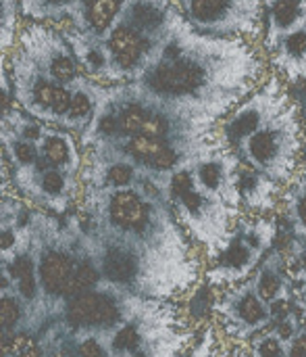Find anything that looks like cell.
I'll list each match as a JSON object with an SVG mask.
<instances>
[{
	"instance_id": "obj_1",
	"label": "cell",
	"mask_w": 306,
	"mask_h": 357,
	"mask_svg": "<svg viewBox=\"0 0 306 357\" xmlns=\"http://www.w3.org/2000/svg\"><path fill=\"white\" fill-rule=\"evenodd\" d=\"M265 65L252 40L202 33L177 4L152 61L134 82L173 107L221 121L269 75Z\"/></svg>"
},
{
	"instance_id": "obj_2",
	"label": "cell",
	"mask_w": 306,
	"mask_h": 357,
	"mask_svg": "<svg viewBox=\"0 0 306 357\" xmlns=\"http://www.w3.org/2000/svg\"><path fill=\"white\" fill-rule=\"evenodd\" d=\"M219 121L173 107L136 82L111 84L94 113L90 128L79 136L81 149L94 142L148 136L173 144L196 146L215 136Z\"/></svg>"
},
{
	"instance_id": "obj_3",
	"label": "cell",
	"mask_w": 306,
	"mask_h": 357,
	"mask_svg": "<svg viewBox=\"0 0 306 357\" xmlns=\"http://www.w3.org/2000/svg\"><path fill=\"white\" fill-rule=\"evenodd\" d=\"M186 157L169 174L167 203L177 215L179 224H184L202 245L211 247L213 253L219 255L230 243L240 222L242 209H236L202 192L194 184V178L186 165Z\"/></svg>"
},
{
	"instance_id": "obj_4",
	"label": "cell",
	"mask_w": 306,
	"mask_h": 357,
	"mask_svg": "<svg viewBox=\"0 0 306 357\" xmlns=\"http://www.w3.org/2000/svg\"><path fill=\"white\" fill-rule=\"evenodd\" d=\"M306 136L298 105L292 100L269 123L234 149L242 163L263 172L277 184L286 186L303 167L300 157Z\"/></svg>"
},
{
	"instance_id": "obj_5",
	"label": "cell",
	"mask_w": 306,
	"mask_h": 357,
	"mask_svg": "<svg viewBox=\"0 0 306 357\" xmlns=\"http://www.w3.org/2000/svg\"><path fill=\"white\" fill-rule=\"evenodd\" d=\"M2 67L10 75L13 98L19 109L48 126H65L75 88L63 86L48 77L19 46H15L8 54H2Z\"/></svg>"
},
{
	"instance_id": "obj_6",
	"label": "cell",
	"mask_w": 306,
	"mask_h": 357,
	"mask_svg": "<svg viewBox=\"0 0 306 357\" xmlns=\"http://www.w3.org/2000/svg\"><path fill=\"white\" fill-rule=\"evenodd\" d=\"M184 17L202 33L223 38H263V0H177Z\"/></svg>"
},
{
	"instance_id": "obj_7",
	"label": "cell",
	"mask_w": 306,
	"mask_h": 357,
	"mask_svg": "<svg viewBox=\"0 0 306 357\" xmlns=\"http://www.w3.org/2000/svg\"><path fill=\"white\" fill-rule=\"evenodd\" d=\"M292 102L288 84L273 71L244 98L240 100L217 126L215 136L232 151L269 123L280 111Z\"/></svg>"
},
{
	"instance_id": "obj_8",
	"label": "cell",
	"mask_w": 306,
	"mask_h": 357,
	"mask_svg": "<svg viewBox=\"0 0 306 357\" xmlns=\"http://www.w3.org/2000/svg\"><path fill=\"white\" fill-rule=\"evenodd\" d=\"M17 46L54 82L63 86H79L88 79L63 29L50 23L23 21Z\"/></svg>"
},
{
	"instance_id": "obj_9",
	"label": "cell",
	"mask_w": 306,
	"mask_h": 357,
	"mask_svg": "<svg viewBox=\"0 0 306 357\" xmlns=\"http://www.w3.org/2000/svg\"><path fill=\"white\" fill-rule=\"evenodd\" d=\"M10 186L17 188L31 203L56 213H65L69 205L77 199V195L83 190L81 176L69 174L58 167H48L46 172H33V169L10 172Z\"/></svg>"
},
{
	"instance_id": "obj_10",
	"label": "cell",
	"mask_w": 306,
	"mask_h": 357,
	"mask_svg": "<svg viewBox=\"0 0 306 357\" xmlns=\"http://www.w3.org/2000/svg\"><path fill=\"white\" fill-rule=\"evenodd\" d=\"M63 33L69 40L83 73L104 86L117 84L115 79V67H113V59L108 52V46L104 42V38H96L92 33H83L75 27L63 25Z\"/></svg>"
},
{
	"instance_id": "obj_11",
	"label": "cell",
	"mask_w": 306,
	"mask_h": 357,
	"mask_svg": "<svg viewBox=\"0 0 306 357\" xmlns=\"http://www.w3.org/2000/svg\"><path fill=\"white\" fill-rule=\"evenodd\" d=\"M269 71L277 73L286 84L306 82V25L286 33L267 52Z\"/></svg>"
},
{
	"instance_id": "obj_12",
	"label": "cell",
	"mask_w": 306,
	"mask_h": 357,
	"mask_svg": "<svg viewBox=\"0 0 306 357\" xmlns=\"http://www.w3.org/2000/svg\"><path fill=\"white\" fill-rule=\"evenodd\" d=\"M284 186L265 176L263 172L246 165L240 161L238 167V195L244 209L255 213H267L271 211L277 201L282 199Z\"/></svg>"
},
{
	"instance_id": "obj_13",
	"label": "cell",
	"mask_w": 306,
	"mask_h": 357,
	"mask_svg": "<svg viewBox=\"0 0 306 357\" xmlns=\"http://www.w3.org/2000/svg\"><path fill=\"white\" fill-rule=\"evenodd\" d=\"M38 149H40V155L46 157L54 167L65 169V172L75 174V176H81L83 149L79 144L77 134L50 126L46 130V134L42 136V140L38 142Z\"/></svg>"
},
{
	"instance_id": "obj_14",
	"label": "cell",
	"mask_w": 306,
	"mask_h": 357,
	"mask_svg": "<svg viewBox=\"0 0 306 357\" xmlns=\"http://www.w3.org/2000/svg\"><path fill=\"white\" fill-rule=\"evenodd\" d=\"M125 2L127 0H75V8L67 25L83 33L104 38L117 23Z\"/></svg>"
},
{
	"instance_id": "obj_15",
	"label": "cell",
	"mask_w": 306,
	"mask_h": 357,
	"mask_svg": "<svg viewBox=\"0 0 306 357\" xmlns=\"http://www.w3.org/2000/svg\"><path fill=\"white\" fill-rule=\"evenodd\" d=\"M221 312L240 333H255L263 328L271 318L267 303L257 295V291L250 289L230 293L221 305Z\"/></svg>"
},
{
	"instance_id": "obj_16",
	"label": "cell",
	"mask_w": 306,
	"mask_h": 357,
	"mask_svg": "<svg viewBox=\"0 0 306 357\" xmlns=\"http://www.w3.org/2000/svg\"><path fill=\"white\" fill-rule=\"evenodd\" d=\"M303 25H306V0H275L265 6V31L261 38L263 52Z\"/></svg>"
},
{
	"instance_id": "obj_17",
	"label": "cell",
	"mask_w": 306,
	"mask_h": 357,
	"mask_svg": "<svg viewBox=\"0 0 306 357\" xmlns=\"http://www.w3.org/2000/svg\"><path fill=\"white\" fill-rule=\"evenodd\" d=\"M259 257H261V253L255 251L236 230L232 234L230 243L225 245V249L219 253L217 268L213 272V280L227 282V280L244 278L250 272V268L259 261Z\"/></svg>"
},
{
	"instance_id": "obj_18",
	"label": "cell",
	"mask_w": 306,
	"mask_h": 357,
	"mask_svg": "<svg viewBox=\"0 0 306 357\" xmlns=\"http://www.w3.org/2000/svg\"><path fill=\"white\" fill-rule=\"evenodd\" d=\"M69 318L75 326H108L117 320V305L104 293H83L71 303Z\"/></svg>"
},
{
	"instance_id": "obj_19",
	"label": "cell",
	"mask_w": 306,
	"mask_h": 357,
	"mask_svg": "<svg viewBox=\"0 0 306 357\" xmlns=\"http://www.w3.org/2000/svg\"><path fill=\"white\" fill-rule=\"evenodd\" d=\"M286 215L294 228L296 238L306 234V167H300L296 176L284 186L282 192Z\"/></svg>"
},
{
	"instance_id": "obj_20",
	"label": "cell",
	"mask_w": 306,
	"mask_h": 357,
	"mask_svg": "<svg viewBox=\"0 0 306 357\" xmlns=\"http://www.w3.org/2000/svg\"><path fill=\"white\" fill-rule=\"evenodd\" d=\"M75 0H21V10L25 21L61 25L73 15Z\"/></svg>"
},
{
	"instance_id": "obj_21",
	"label": "cell",
	"mask_w": 306,
	"mask_h": 357,
	"mask_svg": "<svg viewBox=\"0 0 306 357\" xmlns=\"http://www.w3.org/2000/svg\"><path fill=\"white\" fill-rule=\"evenodd\" d=\"M71 274H73V264L63 253L50 251L40 261V278H42V284L52 295L65 293V287H67Z\"/></svg>"
},
{
	"instance_id": "obj_22",
	"label": "cell",
	"mask_w": 306,
	"mask_h": 357,
	"mask_svg": "<svg viewBox=\"0 0 306 357\" xmlns=\"http://www.w3.org/2000/svg\"><path fill=\"white\" fill-rule=\"evenodd\" d=\"M21 0H0V48L2 54H8L19 40L23 25Z\"/></svg>"
},
{
	"instance_id": "obj_23",
	"label": "cell",
	"mask_w": 306,
	"mask_h": 357,
	"mask_svg": "<svg viewBox=\"0 0 306 357\" xmlns=\"http://www.w3.org/2000/svg\"><path fill=\"white\" fill-rule=\"evenodd\" d=\"M102 270L111 280L117 282H129L138 272V261L125 251V249H108L102 257Z\"/></svg>"
},
{
	"instance_id": "obj_24",
	"label": "cell",
	"mask_w": 306,
	"mask_h": 357,
	"mask_svg": "<svg viewBox=\"0 0 306 357\" xmlns=\"http://www.w3.org/2000/svg\"><path fill=\"white\" fill-rule=\"evenodd\" d=\"M255 291L257 295L269 305L273 303L275 299L284 297V291H286V284H284V276L282 272L277 270L275 261H267L263 266V270L259 272L257 280H255Z\"/></svg>"
},
{
	"instance_id": "obj_25",
	"label": "cell",
	"mask_w": 306,
	"mask_h": 357,
	"mask_svg": "<svg viewBox=\"0 0 306 357\" xmlns=\"http://www.w3.org/2000/svg\"><path fill=\"white\" fill-rule=\"evenodd\" d=\"M96 284H98V270H96L92 264L83 261L81 266H77V270H73V274H71V278H69V282H67L63 295H67V297H77L79 293L92 291Z\"/></svg>"
},
{
	"instance_id": "obj_26",
	"label": "cell",
	"mask_w": 306,
	"mask_h": 357,
	"mask_svg": "<svg viewBox=\"0 0 306 357\" xmlns=\"http://www.w3.org/2000/svg\"><path fill=\"white\" fill-rule=\"evenodd\" d=\"M113 351L119 354V356H129V354H136L140 349V333L134 324H125L121 326L115 337H113V343H111Z\"/></svg>"
},
{
	"instance_id": "obj_27",
	"label": "cell",
	"mask_w": 306,
	"mask_h": 357,
	"mask_svg": "<svg viewBox=\"0 0 306 357\" xmlns=\"http://www.w3.org/2000/svg\"><path fill=\"white\" fill-rule=\"evenodd\" d=\"M255 357H288V345L271 331L257 341Z\"/></svg>"
},
{
	"instance_id": "obj_28",
	"label": "cell",
	"mask_w": 306,
	"mask_h": 357,
	"mask_svg": "<svg viewBox=\"0 0 306 357\" xmlns=\"http://www.w3.org/2000/svg\"><path fill=\"white\" fill-rule=\"evenodd\" d=\"M305 328L300 326V318L292 312V314H288L286 318H282L280 322H277V326L273 328V333L286 343V345H290L300 333H303Z\"/></svg>"
},
{
	"instance_id": "obj_29",
	"label": "cell",
	"mask_w": 306,
	"mask_h": 357,
	"mask_svg": "<svg viewBox=\"0 0 306 357\" xmlns=\"http://www.w3.org/2000/svg\"><path fill=\"white\" fill-rule=\"evenodd\" d=\"M17 320H19V305H17V301L10 299V297H4L2 299V328L4 331L13 328L17 324Z\"/></svg>"
},
{
	"instance_id": "obj_30",
	"label": "cell",
	"mask_w": 306,
	"mask_h": 357,
	"mask_svg": "<svg viewBox=\"0 0 306 357\" xmlns=\"http://www.w3.org/2000/svg\"><path fill=\"white\" fill-rule=\"evenodd\" d=\"M79 356L81 357H104V349L96 339H86L79 345Z\"/></svg>"
},
{
	"instance_id": "obj_31",
	"label": "cell",
	"mask_w": 306,
	"mask_h": 357,
	"mask_svg": "<svg viewBox=\"0 0 306 357\" xmlns=\"http://www.w3.org/2000/svg\"><path fill=\"white\" fill-rule=\"evenodd\" d=\"M288 357H306V331L288 345Z\"/></svg>"
},
{
	"instance_id": "obj_32",
	"label": "cell",
	"mask_w": 306,
	"mask_h": 357,
	"mask_svg": "<svg viewBox=\"0 0 306 357\" xmlns=\"http://www.w3.org/2000/svg\"><path fill=\"white\" fill-rule=\"evenodd\" d=\"M296 303L300 305V310H305L306 312V287L303 291H298V295H296Z\"/></svg>"
},
{
	"instance_id": "obj_33",
	"label": "cell",
	"mask_w": 306,
	"mask_h": 357,
	"mask_svg": "<svg viewBox=\"0 0 306 357\" xmlns=\"http://www.w3.org/2000/svg\"><path fill=\"white\" fill-rule=\"evenodd\" d=\"M300 280H303V284H305V287H306V270H305V272H303V276H300Z\"/></svg>"
}]
</instances>
